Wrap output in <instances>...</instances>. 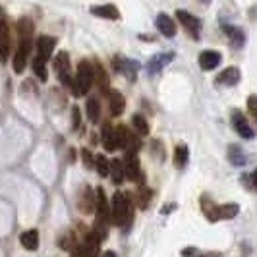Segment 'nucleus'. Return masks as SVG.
<instances>
[{"mask_svg": "<svg viewBox=\"0 0 257 257\" xmlns=\"http://www.w3.org/2000/svg\"><path fill=\"white\" fill-rule=\"evenodd\" d=\"M134 220V203L130 193L116 192L112 195V222L120 228H130Z\"/></svg>", "mask_w": 257, "mask_h": 257, "instance_id": "nucleus-1", "label": "nucleus"}, {"mask_svg": "<svg viewBox=\"0 0 257 257\" xmlns=\"http://www.w3.org/2000/svg\"><path fill=\"white\" fill-rule=\"evenodd\" d=\"M112 220V209L108 207L106 195H104L103 188L97 190V209H95V228L93 230L99 234V238L104 240L108 234V224Z\"/></svg>", "mask_w": 257, "mask_h": 257, "instance_id": "nucleus-2", "label": "nucleus"}, {"mask_svg": "<svg viewBox=\"0 0 257 257\" xmlns=\"http://www.w3.org/2000/svg\"><path fill=\"white\" fill-rule=\"evenodd\" d=\"M95 83V70H93V66H91L89 60H81L79 64H77V74H76V79L72 81V95L74 97H83V95H87L91 89V85Z\"/></svg>", "mask_w": 257, "mask_h": 257, "instance_id": "nucleus-3", "label": "nucleus"}, {"mask_svg": "<svg viewBox=\"0 0 257 257\" xmlns=\"http://www.w3.org/2000/svg\"><path fill=\"white\" fill-rule=\"evenodd\" d=\"M116 140H118V149H124L126 153H138L140 151L138 134L128 130L126 126H118L116 128Z\"/></svg>", "mask_w": 257, "mask_h": 257, "instance_id": "nucleus-4", "label": "nucleus"}, {"mask_svg": "<svg viewBox=\"0 0 257 257\" xmlns=\"http://www.w3.org/2000/svg\"><path fill=\"white\" fill-rule=\"evenodd\" d=\"M54 72L60 79L62 85H72L74 77H72V64H70V56L68 52H58L56 58H54Z\"/></svg>", "mask_w": 257, "mask_h": 257, "instance_id": "nucleus-5", "label": "nucleus"}, {"mask_svg": "<svg viewBox=\"0 0 257 257\" xmlns=\"http://www.w3.org/2000/svg\"><path fill=\"white\" fill-rule=\"evenodd\" d=\"M176 18H178V22L193 39H199V35H201V22H199V18H195L193 14L186 12V10H178Z\"/></svg>", "mask_w": 257, "mask_h": 257, "instance_id": "nucleus-6", "label": "nucleus"}, {"mask_svg": "<svg viewBox=\"0 0 257 257\" xmlns=\"http://www.w3.org/2000/svg\"><path fill=\"white\" fill-rule=\"evenodd\" d=\"M77 207L83 215H89L97 209V195L91 190V186H83L81 192L77 195Z\"/></svg>", "mask_w": 257, "mask_h": 257, "instance_id": "nucleus-7", "label": "nucleus"}, {"mask_svg": "<svg viewBox=\"0 0 257 257\" xmlns=\"http://www.w3.org/2000/svg\"><path fill=\"white\" fill-rule=\"evenodd\" d=\"M116 72H120L122 76H126L130 81H134L138 77V72H140V64L136 60H130V58H124V56H114L112 60Z\"/></svg>", "mask_w": 257, "mask_h": 257, "instance_id": "nucleus-8", "label": "nucleus"}, {"mask_svg": "<svg viewBox=\"0 0 257 257\" xmlns=\"http://www.w3.org/2000/svg\"><path fill=\"white\" fill-rule=\"evenodd\" d=\"M124 167H126V178L143 184V172H142V167H140L138 153H126V157H124Z\"/></svg>", "mask_w": 257, "mask_h": 257, "instance_id": "nucleus-9", "label": "nucleus"}, {"mask_svg": "<svg viewBox=\"0 0 257 257\" xmlns=\"http://www.w3.org/2000/svg\"><path fill=\"white\" fill-rule=\"evenodd\" d=\"M29 51H31V41H20L18 45V51L14 52V72L16 74H22L27 66V56H29Z\"/></svg>", "mask_w": 257, "mask_h": 257, "instance_id": "nucleus-10", "label": "nucleus"}, {"mask_svg": "<svg viewBox=\"0 0 257 257\" xmlns=\"http://www.w3.org/2000/svg\"><path fill=\"white\" fill-rule=\"evenodd\" d=\"M12 52V39H10V27L4 20H0V60L6 62Z\"/></svg>", "mask_w": 257, "mask_h": 257, "instance_id": "nucleus-11", "label": "nucleus"}, {"mask_svg": "<svg viewBox=\"0 0 257 257\" xmlns=\"http://www.w3.org/2000/svg\"><path fill=\"white\" fill-rule=\"evenodd\" d=\"M232 126L236 130V134H240L244 140H251L255 134H253V130L251 126L247 124V120H245V116L240 112V110H234L232 112Z\"/></svg>", "mask_w": 257, "mask_h": 257, "instance_id": "nucleus-12", "label": "nucleus"}, {"mask_svg": "<svg viewBox=\"0 0 257 257\" xmlns=\"http://www.w3.org/2000/svg\"><path fill=\"white\" fill-rule=\"evenodd\" d=\"M56 49V39L49 37V35H41L37 39V56L43 58L45 62L52 56V52Z\"/></svg>", "mask_w": 257, "mask_h": 257, "instance_id": "nucleus-13", "label": "nucleus"}, {"mask_svg": "<svg viewBox=\"0 0 257 257\" xmlns=\"http://www.w3.org/2000/svg\"><path fill=\"white\" fill-rule=\"evenodd\" d=\"M155 26L165 37H174L176 35V24L168 14H159L157 20H155Z\"/></svg>", "mask_w": 257, "mask_h": 257, "instance_id": "nucleus-14", "label": "nucleus"}, {"mask_svg": "<svg viewBox=\"0 0 257 257\" xmlns=\"http://www.w3.org/2000/svg\"><path fill=\"white\" fill-rule=\"evenodd\" d=\"M172 58H174V54L172 52H163V54H155L153 58L147 62V72L149 74H159L163 68L167 64L172 62Z\"/></svg>", "mask_w": 257, "mask_h": 257, "instance_id": "nucleus-15", "label": "nucleus"}, {"mask_svg": "<svg viewBox=\"0 0 257 257\" xmlns=\"http://www.w3.org/2000/svg\"><path fill=\"white\" fill-rule=\"evenodd\" d=\"M220 60H222V56H220V52L217 51H203L199 54V68L201 70H215L217 66L220 64Z\"/></svg>", "mask_w": 257, "mask_h": 257, "instance_id": "nucleus-16", "label": "nucleus"}, {"mask_svg": "<svg viewBox=\"0 0 257 257\" xmlns=\"http://www.w3.org/2000/svg\"><path fill=\"white\" fill-rule=\"evenodd\" d=\"M108 106H110V112L112 116H120L126 108V101H124V95L120 91L110 89L108 91Z\"/></svg>", "mask_w": 257, "mask_h": 257, "instance_id": "nucleus-17", "label": "nucleus"}, {"mask_svg": "<svg viewBox=\"0 0 257 257\" xmlns=\"http://www.w3.org/2000/svg\"><path fill=\"white\" fill-rule=\"evenodd\" d=\"M91 14L93 16H99L103 20H118L120 12L114 4H99V6H91Z\"/></svg>", "mask_w": 257, "mask_h": 257, "instance_id": "nucleus-18", "label": "nucleus"}, {"mask_svg": "<svg viewBox=\"0 0 257 257\" xmlns=\"http://www.w3.org/2000/svg\"><path fill=\"white\" fill-rule=\"evenodd\" d=\"M240 81V70L238 68H226V70H222L219 76H217V83L219 85H228V87H232V85H236Z\"/></svg>", "mask_w": 257, "mask_h": 257, "instance_id": "nucleus-19", "label": "nucleus"}, {"mask_svg": "<svg viewBox=\"0 0 257 257\" xmlns=\"http://www.w3.org/2000/svg\"><path fill=\"white\" fill-rule=\"evenodd\" d=\"M101 142H103L104 149L106 151H116L118 149V140H116V128L112 126H103V132H101Z\"/></svg>", "mask_w": 257, "mask_h": 257, "instance_id": "nucleus-20", "label": "nucleus"}, {"mask_svg": "<svg viewBox=\"0 0 257 257\" xmlns=\"http://www.w3.org/2000/svg\"><path fill=\"white\" fill-rule=\"evenodd\" d=\"M201 211H203V215H205L211 222L220 220L219 219V205H217L215 201H211V197H207V195L201 197Z\"/></svg>", "mask_w": 257, "mask_h": 257, "instance_id": "nucleus-21", "label": "nucleus"}, {"mask_svg": "<svg viewBox=\"0 0 257 257\" xmlns=\"http://www.w3.org/2000/svg\"><path fill=\"white\" fill-rule=\"evenodd\" d=\"M110 176L114 184H122L126 180V167H124V161L122 159H114L110 161Z\"/></svg>", "mask_w": 257, "mask_h": 257, "instance_id": "nucleus-22", "label": "nucleus"}, {"mask_svg": "<svg viewBox=\"0 0 257 257\" xmlns=\"http://www.w3.org/2000/svg\"><path fill=\"white\" fill-rule=\"evenodd\" d=\"M20 242L22 245L29 249V251H35L39 247V232L37 230H27L22 234V238H20Z\"/></svg>", "mask_w": 257, "mask_h": 257, "instance_id": "nucleus-23", "label": "nucleus"}, {"mask_svg": "<svg viewBox=\"0 0 257 257\" xmlns=\"http://www.w3.org/2000/svg\"><path fill=\"white\" fill-rule=\"evenodd\" d=\"M95 83H97V87L101 89L103 95L108 93V76H106V72L103 70V66L101 64H95Z\"/></svg>", "mask_w": 257, "mask_h": 257, "instance_id": "nucleus-24", "label": "nucleus"}, {"mask_svg": "<svg viewBox=\"0 0 257 257\" xmlns=\"http://www.w3.org/2000/svg\"><path fill=\"white\" fill-rule=\"evenodd\" d=\"M151 195L153 192L147 188V186H140L138 188V192H136V205L140 207V209H147L149 207V201H151Z\"/></svg>", "mask_w": 257, "mask_h": 257, "instance_id": "nucleus-25", "label": "nucleus"}, {"mask_svg": "<svg viewBox=\"0 0 257 257\" xmlns=\"http://www.w3.org/2000/svg\"><path fill=\"white\" fill-rule=\"evenodd\" d=\"M85 110H87V118L91 122H99L101 120V104L95 97H89L87 99V104H85Z\"/></svg>", "mask_w": 257, "mask_h": 257, "instance_id": "nucleus-26", "label": "nucleus"}, {"mask_svg": "<svg viewBox=\"0 0 257 257\" xmlns=\"http://www.w3.org/2000/svg\"><path fill=\"white\" fill-rule=\"evenodd\" d=\"M238 213H240V205H238V203H224V205H219V219L220 220L234 219Z\"/></svg>", "mask_w": 257, "mask_h": 257, "instance_id": "nucleus-27", "label": "nucleus"}, {"mask_svg": "<svg viewBox=\"0 0 257 257\" xmlns=\"http://www.w3.org/2000/svg\"><path fill=\"white\" fill-rule=\"evenodd\" d=\"M228 161L234 167H244L245 165V155L238 145H230L228 147Z\"/></svg>", "mask_w": 257, "mask_h": 257, "instance_id": "nucleus-28", "label": "nucleus"}, {"mask_svg": "<svg viewBox=\"0 0 257 257\" xmlns=\"http://www.w3.org/2000/svg\"><path fill=\"white\" fill-rule=\"evenodd\" d=\"M58 247H62L66 251H74L77 247L76 234H74V232H64L62 236H58Z\"/></svg>", "mask_w": 257, "mask_h": 257, "instance_id": "nucleus-29", "label": "nucleus"}, {"mask_svg": "<svg viewBox=\"0 0 257 257\" xmlns=\"http://www.w3.org/2000/svg\"><path fill=\"white\" fill-rule=\"evenodd\" d=\"M188 159H190L188 147H186V145H178V147L174 149V165H176V168L186 167V165H188Z\"/></svg>", "mask_w": 257, "mask_h": 257, "instance_id": "nucleus-30", "label": "nucleus"}, {"mask_svg": "<svg viewBox=\"0 0 257 257\" xmlns=\"http://www.w3.org/2000/svg\"><path fill=\"white\" fill-rule=\"evenodd\" d=\"M224 29V33L230 37V41H232V45L234 47H242L244 45V41H245V37H244V33L238 29V27H232V26H224L222 27Z\"/></svg>", "mask_w": 257, "mask_h": 257, "instance_id": "nucleus-31", "label": "nucleus"}, {"mask_svg": "<svg viewBox=\"0 0 257 257\" xmlns=\"http://www.w3.org/2000/svg\"><path fill=\"white\" fill-rule=\"evenodd\" d=\"M95 168H97L99 176H108L110 174V161H106L104 155H97L95 157Z\"/></svg>", "mask_w": 257, "mask_h": 257, "instance_id": "nucleus-32", "label": "nucleus"}, {"mask_svg": "<svg viewBox=\"0 0 257 257\" xmlns=\"http://www.w3.org/2000/svg\"><path fill=\"white\" fill-rule=\"evenodd\" d=\"M132 126L136 130V134H140V136H147L149 134V124H147V120L143 118V116L136 114L132 118Z\"/></svg>", "mask_w": 257, "mask_h": 257, "instance_id": "nucleus-33", "label": "nucleus"}, {"mask_svg": "<svg viewBox=\"0 0 257 257\" xmlns=\"http://www.w3.org/2000/svg\"><path fill=\"white\" fill-rule=\"evenodd\" d=\"M33 72L37 74L39 79L47 81V77H49V72H47V62H45L43 58H39V56H35V58H33Z\"/></svg>", "mask_w": 257, "mask_h": 257, "instance_id": "nucleus-34", "label": "nucleus"}, {"mask_svg": "<svg viewBox=\"0 0 257 257\" xmlns=\"http://www.w3.org/2000/svg\"><path fill=\"white\" fill-rule=\"evenodd\" d=\"M247 110H249V114H251V118L255 120L257 124V95H249L247 97Z\"/></svg>", "mask_w": 257, "mask_h": 257, "instance_id": "nucleus-35", "label": "nucleus"}, {"mask_svg": "<svg viewBox=\"0 0 257 257\" xmlns=\"http://www.w3.org/2000/svg\"><path fill=\"white\" fill-rule=\"evenodd\" d=\"M79 118H81L79 108H77V106H72V126H74V128H79V122H81Z\"/></svg>", "mask_w": 257, "mask_h": 257, "instance_id": "nucleus-36", "label": "nucleus"}, {"mask_svg": "<svg viewBox=\"0 0 257 257\" xmlns=\"http://www.w3.org/2000/svg\"><path fill=\"white\" fill-rule=\"evenodd\" d=\"M83 161H85V167L87 168L95 167V157L89 153V149H83Z\"/></svg>", "mask_w": 257, "mask_h": 257, "instance_id": "nucleus-37", "label": "nucleus"}, {"mask_svg": "<svg viewBox=\"0 0 257 257\" xmlns=\"http://www.w3.org/2000/svg\"><path fill=\"white\" fill-rule=\"evenodd\" d=\"M182 255L184 257H197L199 253H197V249H195V247H186V249L182 251Z\"/></svg>", "mask_w": 257, "mask_h": 257, "instance_id": "nucleus-38", "label": "nucleus"}, {"mask_svg": "<svg viewBox=\"0 0 257 257\" xmlns=\"http://www.w3.org/2000/svg\"><path fill=\"white\" fill-rule=\"evenodd\" d=\"M247 180H249V186L257 192V168L251 172V176H247Z\"/></svg>", "mask_w": 257, "mask_h": 257, "instance_id": "nucleus-39", "label": "nucleus"}, {"mask_svg": "<svg viewBox=\"0 0 257 257\" xmlns=\"http://www.w3.org/2000/svg\"><path fill=\"white\" fill-rule=\"evenodd\" d=\"M103 257H116V253H114V251H104Z\"/></svg>", "mask_w": 257, "mask_h": 257, "instance_id": "nucleus-40", "label": "nucleus"}, {"mask_svg": "<svg viewBox=\"0 0 257 257\" xmlns=\"http://www.w3.org/2000/svg\"><path fill=\"white\" fill-rule=\"evenodd\" d=\"M207 257H219V255H207Z\"/></svg>", "mask_w": 257, "mask_h": 257, "instance_id": "nucleus-41", "label": "nucleus"}, {"mask_svg": "<svg viewBox=\"0 0 257 257\" xmlns=\"http://www.w3.org/2000/svg\"><path fill=\"white\" fill-rule=\"evenodd\" d=\"M203 2H209V0H203Z\"/></svg>", "mask_w": 257, "mask_h": 257, "instance_id": "nucleus-42", "label": "nucleus"}]
</instances>
